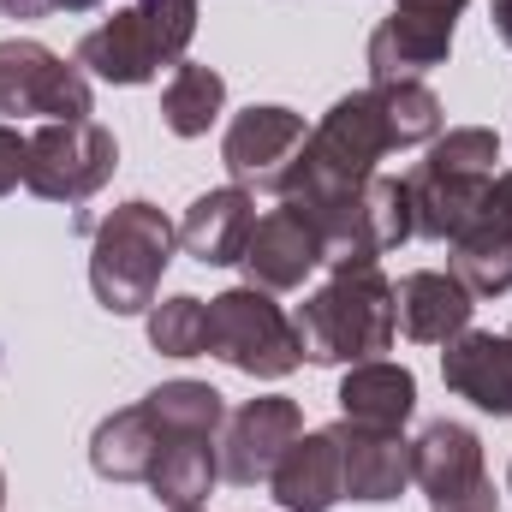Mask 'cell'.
Returning a JSON list of instances; mask_svg holds the SVG:
<instances>
[{"label": "cell", "instance_id": "e0dca14e", "mask_svg": "<svg viewBox=\"0 0 512 512\" xmlns=\"http://www.w3.org/2000/svg\"><path fill=\"white\" fill-rule=\"evenodd\" d=\"M78 66L96 72V78H108V84H149V78L161 72V54H155V42H149L143 12L126 6V12H114L108 24H96V30L78 42Z\"/></svg>", "mask_w": 512, "mask_h": 512}, {"label": "cell", "instance_id": "277c9868", "mask_svg": "<svg viewBox=\"0 0 512 512\" xmlns=\"http://www.w3.org/2000/svg\"><path fill=\"white\" fill-rule=\"evenodd\" d=\"M209 352L256 382H280L304 364L292 316L262 286H233V292L209 298Z\"/></svg>", "mask_w": 512, "mask_h": 512}, {"label": "cell", "instance_id": "f546056e", "mask_svg": "<svg viewBox=\"0 0 512 512\" xmlns=\"http://www.w3.org/2000/svg\"><path fill=\"white\" fill-rule=\"evenodd\" d=\"M60 12H90V6H102V0H54Z\"/></svg>", "mask_w": 512, "mask_h": 512}, {"label": "cell", "instance_id": "9a60e30c", "mask_svg": "<svg viewBox=\"0 0 512 512\" xmlns=\"http://www.w3.org/2000/svg\"><path fill=\"white\" fill-rule=\"evenodd\" d=\"M256 227V197L245 185H221V191H203L185 221H179V245L197 256L203 268H233L245 245H251Z\"/></svg>", "mask_w": 512, "mask_h": 512}, {"label": "cell", "instance_id": "1f68e13d", "mask_svg": "<svg viewBox=\"0 0 512 512\" xmlns=\"http://www.w3.org/2000/svg\"><path fill=\"white\" fill-rule=\"evenodd\" d=\"M173 512H203V507H173Z\"/></svg>", "mask_w": 512, "mask_h": 512}, {"label": "cell", "instance_id": "484cf974", "mask_svg": "<svg viewBox=\"0 0 512 512\" xmlns=\"http://www.w3.org/2000/svg\"><path fill=\"white\" fill-rule=\"evenodd\" d=\"M24 167H30V137L12 126H0V197L24 185Z\"/></svg>", "mask_w": 512, "mask_h": 512}, {"label": "cell", "instance_id": "4316f807", "mask_svg": "<svg viewBox=\"0 0 512 512\" xmlns=\"http://www.w3.org/2000/svg\"><path fill=\"white\" fill-rule=\"evenodd\" d=\"M0 12L6 18H48V12H60L54 0H0Z\"/></svg>", "mask_w": 512, "mask_h": 512}, {"label": "cell", "instance_id": "30bf717a", "mask_svg": "<svg viewBox=\"0 0 512 512\" xmlns=\"http://www.w3.org/2000/svg\"><path fill=\"white\" fill-rule=\"evenodd\" d=\"M340 441V477H346V501L382 507L399 501L411 483V441L399 429H370V423H334Z\"/></svg>", "mask_w": 512, "mask_h": 512}, {"label": "cell", "instance_id": "5b68a950", "mask_svg": "<svg viewBox=\"0 0 512 512\" xmlns=\"http://www.w3.org/2000/svg\"><path fill=\"white\" fill-rule=\"evenodd\" d=\"M120 167V143L114 131L96 120H48L30 137V167L24 185L48 203H84L96 197Z\"/></svg>", "mask_w": 512, "mask_h": 512}, {"label": "cell", "instance_id": "f1b7e54d", "mask_svg": "<svg viewBox=\"0 0 512 512\" xmlns=\"http://www.w3.org/2000/svg\"><path fill=\"white\" fill-rule=\"evenodd\" d=\"M489 24H495V36L512 48V0H495V6H489Z\"/></svg>", "mask_w": 512, "mask_h": 512}, {"label": "cell", "instance_id": "603a6c76", "mask_svg": "<svg viewBox=\"0 0 512 512\" xmlns=\"http://www.w3.org/2000/svg\"><path fill=\"white\" fill-rule=\"evenodd\" d=\"M376 102H382V120H387V137L393 149H411V143H435L441 137V96L417 78H399V84H370Z\"/></svg>", "mask_w": 512, "mask_h": 512}, {"label": "cell", "instance_id": "44dd1931", "mask_svg": "<svg viewBox=\"0 0 512 512\" xmlns=\"http://www.w3.org/2000/svg\"><path fill=\"white\" fill-rule=\"evenodd\" d=\"M143 411L155 417L161 441H179V435H221V429H227V399L209 382H161L155 393H143Z\"/></svg>", "mask_w": 512, "mask_h": 512}, {"label": "cell", "instance_id": "6da1fadb", "mask_svg": "<svg viewBox=\"0 0 512 512\" xmlns=\"http://www.w3.org/2000/svg\"><path fill=\"white\" fill-rule=\"evenodd\" d=\"M292 328L310 364H370L399 334L393 280L382 274V262H334L328 286H316L298 304Z\"/></svg>", "mask_w": 512, "mask_h": 512}, {"label": "cell", "instance_id": "83f0119b", "mask_svg": "<svg viewBox=\"0 0 512 512\" xmlns=\"http://www.w3.org/2000/svg\"><path fill=\"white\" fill-rule=\"evenodd\" d=\"M399 6H405V12H441V18H459L471 0H399Z\"/></svg>", "mask_w": 512, "mask_h": 512}, {"label": "cell", "instance_id": "2e32d148", "mask_svg": "<svg viewBox=\"0 0 512 512\" xmlns=\"http://www.w3.org/2000/svg\"><path fill=\"white\" fill-rule=\"evenodd\" d=\"M298 143H304V114H292V108H245L221 137V161H227L233 179L268 185Z\"/></svg>", "mask_w": 512, "mask_h": 512}, {"label": "cell", "instance_id": "4dcf8cb0", "mask_svg": "<svg viewBox=\"0 0 512 512\" xmlns=\"http://www.w3.org/2000/svg\"><path fill=\"white\" fill-rule=\"evenodd\" d=\"M0 501H6V471H0Z\"/></svg>", "mask_w": 512, "mask_h": 512}, {"label": "cell", "instance_id": "8fae6325", "mask_svg": "<svg viewBox=\"0 0 512 512\" xmlns=\"http://www.w3.org/2000/svg\"><path fill=\"white\" fill-rule=\"evenodd\" d=\"M393 310H399V334L405 340H417V346H447V340H459L465 328H471V310H477V298H471V286L447 268H417V274H405L399 286H393Z\"/></svg>", "mask_w": 512, "mask_h": 512}, {"label": "cell", "instance_id": "d6986e66", "mask_svg": "<svg viewBox=\"0 0 512 512\" xmlns=\"http://www.w3.org/2000/svg\"><path fill=\"white\" fill-rule=\"evenodd\" d=\"M155 453H161V429H155V417L143 405H126V411L102 417L96 435H90V465L108 483H149Z\"/></svg>", "mask_w": 512, "mask_h": 512}, {"label": "cell", "instance_id": "9c48e42d", "mask_svg": "<svg viewBox=\"0 0 512 512\" xmlns=\"http://www.w3.org/2000/svg\"><path fill=\"white\" fill-rule=\"evenodd\" d=\"M239 262H245L251 286H262V292H292V286H304V280L328 262V245H322V233H316L304 215H292V209L280 203L274 215H256L251 245H245Z\"/></svg>", "mask_w": 512, "mask_h": 512}, {"label": "cell", "instance_id": "d4e9b609", "mask_svg": "<svg viewBox=\"0 0 512 512\" xmlns=\"http://www.w3.org/2000/svg\"><path fill=\"white\" fill-rule=\"evenodd\" d=\"M143 24H149V42L161 54V66H179L191 36H197V0H137Z\"/></svg>", "mask_w": 512, "mask_h": 512}, {"label": "cell", "instance_id": "7c38bea8", "mask_svg": "<svg viewBox=\"0 0 512 512\" xmlns=\"http://www.w3.org/2000/svg\"><path fill=\"white\" fill-rule=\"evenodd\" d=\"M453 24L459 18L393 6V18H382L370 30V78L376 84H399V78H417V72L441 66L453 54Z\"/></svg>", "mask_w": 512, "mask_h": 512}, {"label": "cell", "instance_id": "cb8c5ba5", "mask_svg": "<svg viewBox=\"0 0 512 512\" xmlns=\"http://www.w3.org/2000/svg\"><path fill=\"white\" fill-rule=\"evenodd\" d=\"M149 346L161 358H203L209 352V304L191 292L149 304Z\"/></svg>", "mask_w": 512, "mask_h": 512}, {"label": "cell", "instance_id": "d6a6232c", "mask_svg": "<svg viewBox=\"0 0 512 512\" xmlns=\"http://www.w3.org/2000/svg\"><path fill=\"white\" fill-rule=\"evenodd\" d=\"M507 489H512V471H507Z\"/></svg>", "mask_w": 512, "mask_h": 512}, {"label": "cell", "instance_id": "7402d4cb", "mask_svg": "<svg viewBox=\"0 0 512 512\" xmlns=\"http://www.w3.org/2000/svg\"><path fill=\"white\" fill-rule=\"evenodd\" d=\"M221 102H227V78L215 72V66H173V78H167V90H161V120L173 137H203V131L215 126V114H221Z\"/></svg>", "mask_w": 512, "mask_h": 512}, {"label": "cell", "instance_id": "8992f818", "mask_svg": "<svg viewBox=\"0 0 512 512\" xmlns=\"http://www.w3.org/2000/svg\"><path fill=\"white\" fill-rule=\"evenodd\" d=\"M411 483L429 495V512H495L501 501L483 471V441L447 417L411 441Z\"/></svg>", "mask_w": 512, "mask_h": 512}, {"label": "cell", "instance_id": "5bb4252c", "mask_svg": "<svg viewBox=\"0 0 512 512\" xmlns=\"http://www.w3.org/2000/svg\"><path fill=\"white\" fill-rule=\"evenodd\" d=\"M268 489H274V501L286 512H334L340 507L346 501V477H340V441H334V429L298 435L280 453Z\"/></svg>", "mask_w": 512, "mask_h": 512}, {"label": "cell", "instance_id": "52a82bcc", "mask_svg": "<svg viewBox=\"0 0 512 512\" xmlns=\"http://www.w3.org/2000/svg\"><path fill=\"white\" fill-rule=\"evenodd\" d=\"M0 114L90 120V78H84V66H66L54 48L12 36V42H0Z\"/></svg>", "mask_w": 512, "mask_h": 512}, {"label": "cell", "instance_id": "ba28073f", "mask_svg": "<svg viewBox=\"0 0 512 512\" xmlns=\"http://www.w3.org/2000/svg\"><path fill=\"white\" fill-rule=\"evenodd\" d=\"M298 435H304L298 399H286V393L245 399L239 411H227V429H221V477L239 489H262Z\"/></svg>", "mask_w": 512, "mask_h": 512}, {"label": "cell", "instance_id": "7a4b0ae2", "mask_svg": "<svg viewBox=\"0 0 512 512\" xmlns=\"http://www.w3.org/2000/svg\"><path fill=\"white\" fill-rule=\"evenodd\" d=\"M495 161H501V137L489 126H459L441 131L429 143V155L405 173V197H411V227L417 239L453 245L489 203L495 191Z\"/></svg>", "mask_w": 512, "mask_h": 512}, {"label": "cell", "instance_id": "ac0fdd59", "mask_svg": "<svg viewBox=\"0 0 512 512\" xmlns=\"http://www.w3.org/2000/svg\"><path fill=\"white\" fill-rule=\"evenodd\" d=\"M340 411L346 423H370V429H405V417L417 411V376L405 364H352L346 382H340Z\"/></svg>", "mask_w": 512, "mask_h": 512}, {"label": "cell", "instance_id": "3957f363", "mask_svg": "<svg viewBox=\"0 0 512 512\" xmlns=\"http://www.w3.org/2000/svg\"><path fill=\"white\" fill-rule=\"evenodd\" d=\"M173 245H179V227L143 197H131L108 221H96V239H90V292H96V304L108 316H143L155 304V292H161Z\"/></svg>", "mask_w": 512, "mask_h": 512}, {"label": "cell", "instance_id": "4fadbf2b", "mask_svg": "<svg viewBox=\"0 0 512 512\" xmlns=\"http://www.w3.org/2000/svg\"><path fill=\"white\" fill-rule=\"evenodd\" d=\"M441 382L471 399L489 417H512V334H477L465 328L441 352Z\"/></svg>", "mask_w": 512, "mask_h": 512}, {"label": "cell", "instance_id": "ffe728a7", "mask_svg": "<svg viewBox=\"0 0 512 512\" xmlns=\"http://www.w3.org/2000/svg\"><path fill=\"white\" fill-rule=\"evenodd\" d=\"M221 477V447L215 435H179V441H161L155 453V471H149V489L161 507H197Z\"/></svg>", "mask_w": 512, "mask_h": 512}]
</instances>
